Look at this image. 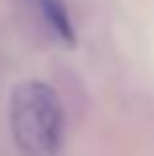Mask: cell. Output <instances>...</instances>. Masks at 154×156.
<instances>
[{
  "label": "cell",
  "mask_w": 154,
  "mask_h": 156,
  "mask_svg": "<svg viewBox=\"0 0 154 156\" xmlns=\"http://www.w3.org/2000/svg\"><path fill=\"white\" fill-rule=\"evenodd\" d=\"M9 122L23 156H57L63 138V106L52 86L39 79L18 84L12 93Z\"/></svg>",
  "instance_id": "1"
},
{
  "label": "cell",
  "mask_w": 154,
  "mask_h": 156,
  "mask_svg": "<svg viewBox=\"0 0 154 156\" xmlns=\"http://www.w3.org/2000/svg\"><path fill=\"white\" fill-rule=\"evenodd\" d=\"M39 9L41 18L48 23L52 34L66 45H75V27H73L70 14H68L63 0H32Z\"/></svg>",
  "instance_id": "2"
}]
</instances>
